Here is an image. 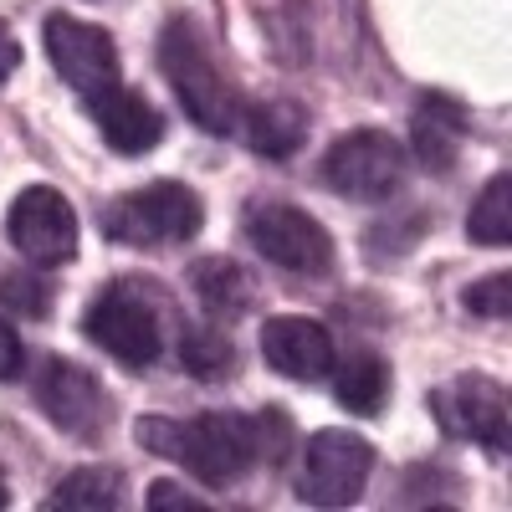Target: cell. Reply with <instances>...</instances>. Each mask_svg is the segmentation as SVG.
<instances>
[{
    "label": "cell",
    "instance_id": "cell-25",
    "mask_svg": "<svg viewBox=\"0 0 512 512\" xmlns=\"http://www.w3.org/2000/svg\"><path fill=\"white\" fill-rule=\"evenodd\" d=\"M21 67V41H16V31L0 21V88L11 82V72Z\"/></svg>",
    "mask_w": 512,
    "mask_h": 512
},
{
    "label": "cell",
    "instance_id": "cell-2",
    "mask_svg": "<svg viewBox=\"0 0 512 512\" xmlns=\"http://www.w3.org/2000/svg\"><path fill=\"white\" fill-rule=\"evenodd\" d=\"M159 67L175 88L180 108L216 139H231L241 134V118H246V98L231 82L216 41L210 31L195 21V16H175L164 31H159Z\"/></svg>",
    "mask_w": 512,
    "mask_h": 512
},
{
    "label": "cell",
    "instance_id": "cell-18",
    "mask_svg": "<svg viewBox=\"0 0 512 512\" xmlns=\"http://www.w3.org/2000/svg\"><path fill=\"white\" fill-rule=\"evenodd\" d=\"M333 395L354 415H379L384 400H390V364H384L379 354H369V349H354L333 369Z\"/></svg>",
    "mask_w": 512,
    "mask_h": 512
},
{
    "label": "cell",
    "instance_id": "cell-21",
    "mask_svg": "<svg viewBox=\"0 0 512 512\" xmlns=\"http://www.w3.org/2000/svg\"><path fill=\"white\" fill-rule=\"evenodd\" d=\"M461 303H466V313H477V318H507V313H512V277L497 272V277L472 282Z\"/></svg>",
    "mask_w": 512,
    "mask_h": 512
},
{
    "label": "cell",
    "instance_id": "cell-3",
    "mask_svg": "<svg viewBox=\"0 0 512 512\" xmlns=\"http://www.w3.org/2000/svg\"><path fill=\"white\" fill-rule=\"evenodd\" d=\"M164 318H169V297L154 282L118 277L93 297L82 333L103 354H113L123 369H149L164 359Z\"/></svg>",
    "mask_w": 512,
    "mask_h": 512
},
{
    "label": "cell",
    "instance_id": "cell-6",
    "mask_svg": "<svg viewBox=\"0 0 512 512\" xmlns=\"http://www.w3.org/2000/svg\"><path fill=\"white\" fill-rule=\"evenodd\" d=\"M431 410H436V425L451 441H472L487 456L507 461V446H512V400H507L502 379H492L482 369H466V374L436 384V390H431Z\"/></svg>",
    "mask_w": 512,
    "mask_h": 512
},
{
    "label": "cell",
    "instance_id": "cell-11",
    "mask_svg": "<svg viewBox=\"0 0 512 512\" xmlns=\"http://www.w3.org/2000/svg\"><path fill=\"white\" fill-rule=\"evenodd\" d=\"M47 57L52 67L62 72V82L77 93V98H93L113 82H123V67H118V41L98 26V21H82V16H67V11H52L47 16Z\"/></svg>",
    "mask_w": 512,
    "mask_h": 512
},
{
    "label": "cell",
    "instance_id": "cell-15",
    "mask_svg": "<svg viewBox=\"0 0 512 512\" xmlns=\"http://www.w3.org/2000/svg\"><path fill=\"white\" fill-rule=\"evenodd\" d=\"M241 134H246V144L262 154V159H287V154L303 149V139H308V108L292 103V98L246 103Z\"/></svg>",
    "mask_w": 512,
    "mask_h": 512
},
{
    "label": "cell",
    "instance_id": "cell-20",
    "mask_svg": "<svg viewBox=\"0 0 512 512\" xmlns=\"http://www.w3.org/2000/svg\"><path fill=\"white\" fill-rule=\"evenodd\" d=\"M180 364L195 374V379H231V369H236V344L221 333V328H190L185 338H180Z\"/></svg>",
    "mask_w": 512,
    "mask_h": 512
},
{
    "label": "cell",
    "instance_id": "cell-12",
    "mask_svg": "<svg viewBox=\"0 0 512 512\" xmlns=\"http://www.w3.org/2000/svg\"><path fill=\"white\" fill-rule=\"evenodd\" d=\"M82 108H88V118L98 123V134H103V144L113 154H149L164 139V113L144 93L123 88V82H113V88H103L93 98H82Z\"/></svg>",
    "mask_w": 512,
    "mask_h": 512
},
{
    "label": "cell",
    "instance_id": "cell-23",
    "mask_svg": "<svg viewBox=\"0 0 512 512\" xmlns=\"http://www.w3.org/2000/svg\"><path fill=\"white\" fill-rule=\"evenodd\" d=\"M26 287H31L26 277H0V297H6V303H21L31 318H41V313L52 308V297L47 292H26Z\"/></svg>",
    "mask_w": 512,
    "mask_h": 512
},
{
    "label": "cell",
    "instance_id": "cell-17",
    "mask_svg": "<svg viewBox=\"0 0 512 512\" xmlns=\"http://www.w3.org/2000/svg\"><path fill=\"white\" fill-rule=\"evenodd\" d=\"M123 487H128V477L118 466H77V472H67L52 487L47 512H113V507H123Z\"/></svg>",
    "mask_w": 512,
    "mask_h": 512
},
{
    "label": "cell",
    "instance_id": "cell-22",
    "mask_svg": "<svg viewBox=\"0 0 512 512\" xmlns=\"http://www.w3.org/2000/svg\"><path fill=\"white\" fill-rule=\"evenodd\" d=\"M149 507L154 512H205L210 502L205 497H185V487H175V482H154L149 487Z\"/></svg>",
    "mask_w": 512,
    "mask_h": 512
},
{
    "label": "cell",
    "instance_id": "cell-5",
    "mask_svg": "<svg viewBox=\"0 0 512 512\" xmlns=\"http://www.w3.org/2000/svg\"><path fill=\"white\" fill-rule=\"evenodd\" d=\"M405 175H410V154L384 128H354V134H344L323 154V169H318V180L354 205H379V200L400 195Z\"/></svg>",
    "mask_w": 512,
    "mask_h": 512
},
{
    "label": "cell",
    "instance_id": "cell-8",
    "mask_svg": "<svg viewBox=\"0 0 512 512\" xmlns=\"http://www.w3.org/2000/svg\"><path fill=\"white\" fill-rule=\"evenodd\" d=\"M374 472V446L359 431H318L297 466V497L308 507H354L364 497V482Z\"/></svg>",
    "mask_w": 512,
    "mask_h": 512
},
{
    "label": "cell",
    "instance_id": "cell-19",
    "mask_svg": "<svg viewBox=\"0 0 512 512\" xmlns=\"http://www.w3.org/2000/svg\"><path fill=\"white\" fill-rule=\"evenodd\" d=\"M466 236L477 246H507L512 241V175H492V185L477 195L472 216H466Z\"/></svg>",
    "mask_w": 512,
    "mask_h": 512
},
{
    "label": "cell",
    "instance_id": "cell-7",
    "mask_svg": "<svg viewBox=\"0 0 512 512\" xmlns=\"http://www.w3.org/2000/svg\"><path fill=\"white\" fill-rule=\"evenodd\" d=\"M241 236L267 256L272 267L297 277H323L333 272V236L318 216L287 200H256L241 216Z\"/></svg>",
    "mask_w": 512,
    "mask_h": 512
},
{
    "label": "cell",
    "instance_id": "cell-1",
    "mask_svg": "<svg viewBox=\"0 0 512 512\" xmlns=\"http://www.w3.org/2000/svg\"><path fill=\"white\" fill-rule=\"evenodd\" d=\"M139 441L154 456L180 461L200 482L231 487L256 461H282L287 456L292 420L277 405L256 410V415H236V410H205V415H190V420L149 415V420H139Z\"/></svg>",
    "mask_w": 512,
    "mask_h": 512
},
{
    "label": "cell",
    "instance_id": "cell-10",
    "mask_svg": "<svg viewBox=\"0 0 512 512\" xmlns=\"http://www.w3.org/2000/svg\"><path fill=\"white\" fill-rule=\"evenodd\" d=\"M6 241L26 256L31 267H67L77 256V210L57 185H26L11 200Z\"/></svg>",
    "mask_w": 512,
    "mask_h": 512
},
{
    "label": "cell",
    "instance_id": "cell-16",
    "mask_svg": "<svg viewBox=\"0 0 512 512\" xmlns=\"http://www.w3.org/2000/svg\"><path fill=\"white\" fill-rule=\"evenodd\" d=\"M190 292L200 297L205 313L216 318H241L251 303H256V282L241 262H231V256H205V262H190L185 272Z\"/></svg>",
    "mask_w": 512,
    "mask_h": 512
},
{
    "label": "cell",
    "instance_id": "cell-13",
    "mask_svg": "<svg viewBox=\"0 0 512 512\" xmlns=\"http://www.w3.org/2000/svg\"><path fill=\"white\" fill-rule=\"evenodd\" d=\"M262 354L277 374L287 379H323L333 369V333L318 318L287 313V318H267L262 328Z\"/></svg>",
    "mask_w": 512,
    "mask_h": 512
},
{
    "label": "cell",
    "instance_id": "cell-24",
    "mask_svg": "<svg viewBox=\"0 0 512 512\" xmlns=\"http://www.w3.org/2000/svg\"><path fill=\"white\" fill-rule=\"evenodd\" d=\"M26 364V349H21V338L11 323H0V379H16Z\"/></svg>",
    "mask_w": 512,
    "mask_h": 512
},
{
    "label": "cell",
    "instance_id": "cell-26",
    "mask_svg": "<svg viewBox=\"0 0 512 512\" xmlns=\"http://www.w3.org/2000/svg\"><path fill=\"white\" fill-rule=\"evenodd\" d=\"M0 507H11V487H6V472H0Z\"/></svg>",
    "mask_w": 512,
    "mask_h": 512
},
{
    "label": "cell",
    "instance_id": "cell-9",
    "mask_svg": "<svg viewBox=\"0 0 512 512\" xmlns=\"http://www.w3.org/2000/svg\"><path fill=\"white\" fill-rule=\"evenodd\" d=\"M36 405L72 441H103L108 425H113V395L103 390V379L93 369L72 364V359H57V354L41 359Z\"/></svg>",
    "mask_w": 512,
    "mask_h": 512
},
{
    "label": "cell",
    "instance_id": "cell-4",
    "mask_svg": "<svg viewBox=\"0 0 512 512\" xmlns=\"http://www.w3.org/2000/svg\"><path fill=\"white\" fill-rule=\"evenodd\" d=\"M103 236L118 246H180L205 226V200L180 180H154L103 205Z\"/></svg>",
    "mask_w": 512,
    "mask_h": 512
},
{
    "label": "cell",
    "instance_id": "cell-14",
    "mask_svg": "<svg viewBox=\"0 0 512 512\" xmlns=\"http://www.w3.org/2000/svg\"><path fill=\"white\" fill-rule=\"evenodd\" d=\"M461 139H466V113L461 103L441 98V93H425L415 118H410V154L431 169V175H446L461 154Z\"/></svg>",
    "mask_w": 512,
    "mask_h": 512
}]
</instances>
